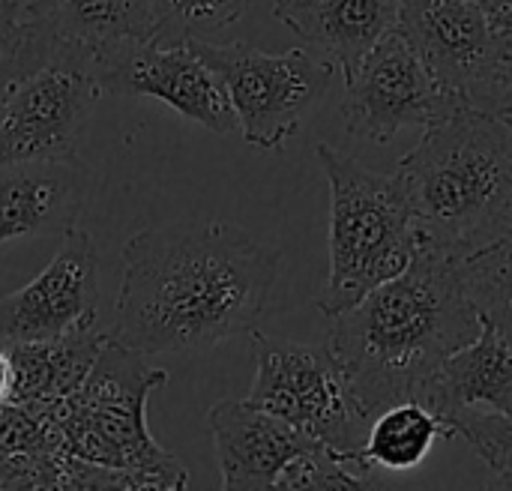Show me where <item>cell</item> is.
<instances>
[{"instance_id":"3","label":"cell","mask_w":512,"mask_h":491,"mask_svg":"<svg viewBox=\"0 0 512 491\" xmlns=\"http://www.w3.org/2000/svg\"><path fill=\"white\" fill-rule=\"evenodd\" d=\"M417 249L462 264L512 234V123L477 108L426 129L399 162Z\"/></svg>"},{"instance_id":"7","label":"cell","mask_w":512,"mask_h":491,"mask_svg":"<svg viewBox=\"0 0 512 491\" xmlns=\"http://www.w3.org/2000/svg\"><path fill=\"white\" fill-rule=\"evenodd\" d=\"M219 75L246 144L279 150L309 117L333 81V63L309 51H261L246 42L186 39Z\"/></svg>"},{"instance_id":"30","label":"cell","mask_w":512,"mask_h":491,"mask_svg":"<svg viewBox=\"0 0 512 491\" xmlns=\"http://www.w3.org/2000/svg\"><path fill=\"white\" fill-rule=\"evenodd\" d=\"M501 36H504V42H507V51H510V57H512V24L507 27V30H501Z\"/></svg>"},{"instance_id":"31","label":"cell","mask_w":512,"mask_h":491,"mask_svg":"<svg viewBox=\"0 0 512 491\" xmlns=\"http://www.w3.org/2000/svg\"><path fill=\"white\" fill-rule=\"evenodd\" d=\"M273 491H291V489H288V486H285V483L279 480V486H276V489H273Z\"/></svg>"},{"instance_id":"8","label":"cell","mask_w":512,"mask_h":491,"mask_svg":"<svg viewBox=\"0 0 512 491\" xmlns=\"http://www.w3.org/2000/svg\"><path fill=\"white\" fill-rule=\"evenodd\" d=\"M396 27L465 108L501 111L512 93V57L501 30L471 0H402Z\"/></svg>"},{"instance_id":"26","label":"cell","mask_w":512,"mask_h":491,"mask_svg":"<svg viewBox=\"0 0 512 491\" xmlns=\"http://www.w3.org/2000/svg\"><path fill=\"white\" fill-rule=\"evenodd\" d=\"M54 491H177L153 477L132 474V471H117V468H102L84 459H66L63 471L54 483Z\"/></svg>"},{"instance_id":"9","label":"cell","mask_w":512,"mask_h":491,"mask_svg":"<svg viewBox=\"0 0 512 491\" xmlns=\"http://www.w3.org/2000/svg\"><path fill=\"white\" fill-rule=\"evenodd\" d=\"M462 108L465 105L435 81L420 51L399 27L387 30L363 60L345 72V126L351 135L378 144L393 141L405 129H429Z\"/></svg>"},{"instance_id":"13","label":"cell","mask_w":512,"mask_h":491,"mask_svg":"<svg viewBox=\"0 0 512 491\" xmlns=\"http://www.w3.org/2000/svg\"><path fill=\"white\" fill-rule=\"evenodd\" d=\"M207 426L222 474V491H273L294 459L315 450L294 426L255 408L225 399L210 408Z\"/></svg>"},{"instance_id":"12","label":"cell","mask_w":512,"mask_h":491,"mask_svg":"<svg viewBox=\"0 0 512 491\" xmlns=\"http://www.w3.org/2000/svg\"><path fill=\"white\" fill-rule=\"evenodd\" d=\"M99 255L78 225L63 234L57 255L24 288L0 297L3 342H51L96 327Z\"/></svg>"},{"instance_id":"10","label":"cell","mask_w":512,"mask_h":491,"mask_svg":"<svg viewBox=\"0 0 512 491\" xmlns=\"http://www.w3.org/2000/svg\"><path fill=\"white\" fill-rule=\"evenodd\" d=\"M99 93L87 63L60 45V54L0 105V168L78 159Z\"/></svg>"},{"instance_id":"27","label":"cell","mask_w":512,"mask_h":491,"mask_svg":"<svg viewBox=\"0 0 512 491\" xmlns=\"http://www.w3.org/2000/svg\"><path fill=\"white\" fill-rule=\"evenodd\" d=\"M495 30H507L512 24V0H471Z\"/></svg>"},{"instance_id":"4","label":"cell","mask_w":512,"mask_h":491,"mask_svg":"<svg viewBox=\"0 0 512 491\" xmlns=\"http://www.w3.org/2000/svg\"><path fill=\"white\" fill-rule=\"evenodd\" d=\"M315 156L330 183V279L318 309L336 318L396 279L417 255V237L396 174H375L330 144Z\"/></svg>"},{"instance_id":"23","label":"cell","mask_w":512,"mask_h":491,"mask_svg":"<svg viewBox=\"0 0 512 491\" xmlns=\"http://www.w3.org/2000/svg\"><path fill=\"white\" fill-rule=\"evenodd\" d=\"M282 483L291 491H384L363 459L339 456L327 447H315L294 459L282 474Z\"/></svg>"},{"instance_id":"2","label":"cell","mask_w":512,"mask_h":491,"mask_svg":"<svg viewBox=\"0 0 512 491\" xmlns=\"http://www.w3.org/2000/svg\"><path fill=\"white\" fill-rule=\"evenodd\" d=\"M330 321L327 348L369 420L399 402H417L441 363L480 336L459 264L423 249L396 279Z\"/></svg>"},{"instance_id":"16","label":"cell","mask_w":512,"mask_h":491,"mask_svg":"<svg viewBox=\"0 0 512 491\" xmlns=\"http://www.w3.org/2000/svg\"><path fill=\"white\" fill-rule=\"evenodd\" d=\"M105 342L108 333H96V327L51 342H9V405L54 414L81 390Z\"/></svg>"},{"instance_id":"6","label":"cell","mask_w":512,"mask_h":491,"mask_svg":"<svg viewBox=\"0 0 512 491\" xmlns=\"http://www.w3.org/2000/svg\"><path fill=\"white\" fill-rule=\"evenodd\" d=\"M252 357L255 381L246 402L294 426L318 447L363 459L360 453L372 420L357 408L327 345L252 333Z\"/></svg>"},{"instance_id":"11","label":"cell","mask_w":512,"mask_h":491,"mask_svg":"<svg viewBox=\"0 0 512 491\" xmlns=\"http://www.w3.org/2000/svg\"><path fill=\"white\" fill-rule=\"evenodd\" d=\"M93 78L102 93L156 99L216 135L237 129V117L219 75L189 42L135 45L102 60L93 69Z\"/></svg>"},{"instance_id":"28","label":"cell","mask_w":512,"mask_h":491,"mask_svg":"<svg viewBox=\"0 0 512 491\" xmlns=\"http://www.w3.org/2000/svg\"><path fill=\"white\" fill-rule=\"evenodd\" d=\"M486 491H512V480H507V477H495V480L486 486Z\"/></svg>"},{"instance_id":"5","label":"cell","mask_w":512,"mask_h":491,"mask_svg":"<svg viewBox=\"0 0 512 491\" xmlns=\"http://www.w3.org/2000/svg\"><path fill=\"white\" fill-rule=\"evenodd\" d=\"M165 381V369L108 336L81 390L57 411L66 453L186 491V468L147 429V399Z\"/></svg>"},{"instance_id":"15","label":"cell","mask_w":512,"mask_h":491,"mask_svg":"<svg viewBox=\"0 0 512 491\" xmlns=\"http://www.w3.org/2000/svg\"><path fill=\"white\" fill-rule=\"evenodd\" d=\"M447 426L462 411L512 417V345L489 324L462 351L450 354L417 396Z\"/></svg>"},{"instance_id":"17","label":"cell","mask_w":512,"mask_h":491,"mask_svg":"<svg viewBox=\"0 0 512 491\" xmlns=\"http://www.w3.org/2000/svg\"><path fill=\"white\" fill-rule=\"evenodd\" d=\"M402 0H276L273 15L306 42L324 48L345 72L399 24Z\"/></svg>"},{"instance_id":"29","label":"cell","mask_w":512,"mask_h":491,"mask_svg":"<svg viewBox=\"0 0 512 491\" xmlns=\"http://www.w3.org/2000/svg\"><path fill=\"white\" fill-rule=\"evenodd\" d=\"M498 117H504V120H510V123H512V93L507 96V99H504V105H501Z\"/></svg>"},{"instance_id":"19","label":"cell","mask_w":512,"mask_h":491,"mask_svg":"<svg viewBox=\"0 0 512 491\" xmlns=\"http://www.w3.org/2000/svg\"><path fill=\"white\" fill-rule=\"evenodd\" d=\"M57 411L0 408V491H54L63 462L69 459Z\"/></svg>"},{"instance_id":"22","label":"cell","mask_w":512,"mask_h":491,"mask_svg":"<svg viewBox=\"0 0 512 491\" xmlns=\"http://www.w3.org/2000/svg\"><path fill=\"white\" fill-rule=\"evenodd\" d=\"M462 288L480 315L512 345V234L459 264Z\"/></svg>"},{"instance_id":"21","label":"cell","mask_w":512,"mask_h":491,"mask_svg":"<svg viewBox=\"0 0 512 491\" xmlns=\"http://www.w3.org/2000/svg\"><path fill=\"white\" fill-rule=\"evenodd\" d=\"M441 438H456L453 429L420 402H399L372 417L363 444V462L384 471H414Z\"/></svg>"},{"instance_id":"20","label":"cell","mask_w":512,"mask_h":491,"mask_svg":"<svg viewBox=\"0 0 512 491\" xmlns=\"http://www.w3.org/2000/svg\"><path fill=\"white\" fill-rule=\"evenodd\" d=\"M57 54L54 0H0V105Z\"/></svg>"},{"instance_id":"18","label":"cell","mask_w":512,"mask_h":491,"mask_svg":"<svg viewBox=\"0 0 512 491\" xmlns=\"http://www.w3.org/2000/svg\"><path fill=\"white\" fill-rule=\"evenodd\" d=\"M54 27L60 45L90 72L120 51L159 42L153 0H54Z\"/></svg>"},{"instance_id":"14","label":"cell","mask_w":512,"mask_h":491,"mask_svg":"<svg viewBox=\"0 0 512 491\" xmlns=\"http://www.w3.org/2000/svg\"><path fill=\"white\" fill-rule=\"evenodd\" d=\"M90 192L87 168L72 162H27L0 168V246L66 234Z\"/></svg>"},{"instance_id":"24","label":"cell","mask_w":512,"mask_h":491,"mask_svg":"<svg viewBox=\"0 0 512 491\" xmlns=\"http://www.w3.org/2000/svg\"><path fill=\"white\" fill-rule=\"evenodd\" d=\"M159 15V42L207 39L243 18L249 0H153Z\"/></svg>"},{"instance_id":"1","label":"cell","mask_w":512,"mask_h":491,"mask_svg":"<svg viewBox=\"0 0 512 491\" xmlns=\"http://www.w3.org/2000/svg\"><path fill=\"white\" fill-rule=\"evenodd\" d=\"M108 336L144 357L204 354L264 315L279 249L234 222H177L132 234Z\"/></svg>"},{"instance_id":"25","label":"cell","mask_w":512,"mask_h":491,"mask_svg":"<svg viewBox=\"0 0 512 491\" xmlns=\"http://www.w3.org/2000/svg\"><path fill=\"white\" fill-rule=\"evenodd\" d=\"M450 429L456 438L471 444V450L495 477L512 480V417L492 411H462L450 420Z\"/></svg>"}]
</instances>
